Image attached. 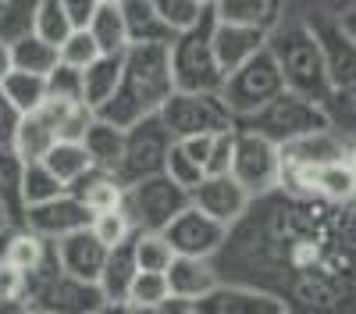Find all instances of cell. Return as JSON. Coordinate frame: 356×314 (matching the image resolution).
Wrapping results in <instances>:
<instances>
[{"label":"cell","instance_id":"cell-11","mask_svg":"<svg viewBox=\"0 0 356 314\" xmlns=\"http://www.w3.org/2000/svg\"><path fill=\"white\" fill-rule=\"evenodd\" d=\"M164 236L171 243L175 253L182 257H214L221 246H225V236H228V225H221L218 218L203 214L200 207H186L182 214H178L168 228Z\"/></svg>","mask_w":356,"mask_h":314},{"label":"cell","instance_id":"cell-16","mask_svg":"<svg viewBox=\"0 0 356 314\" xmlns=\"http://www.w3.org/2000/svg\"><path fill=\"white\" fill-rule=\"evenodd\" d=\"M57 261H61L65 275L86 278V282H100L104 261H107V246L97 240L93 228H79V233L57 240Z\"/></svg>","mask_w":356,"mask_h":314},{"label":"cell","instance_id":"cell-23","mask_svg":"<svg viewBox=\"0 0 356 314\" xmlns=\"http://www.w3.org/2000/svg\"><path fill=\"white\" fill-rule=\"evenodd\" d=\"M82 143H86V150H89V157H93L97 168L114 171V175H118L122 157H125V129L122 125H114V122H107V118H100V114H97L93 125L86 129Z\"/></svg>","mask_w":356,"mask_h":314},{"label":"cell","instance_id":"cell-21","mask_svg":"<svg viewBox=\"0 0 356 314\" xmlns=\"http://www.w3.org/2000/svg\"><path fill=\"white\" fill-rule=\"evenodd\" d=\"M122 68H125V54H100L93 65L82 68V100L93 111H100L114 97L118 82H122Z\"/></svg>","mask_w":356,"mask_h":314},{"label":"cell","instance_id":"cell-4","mask_svg":"<svg viewBox=\"0 0 356 314\" xmlns=\"http://www.w3.org/2000/svg\"><path fill=\"white\" fill-rule=\"evenodd\" d=\"M235 125L243 129H253L260 136H267L271 143H278V147H285V143L300 139V136H310L317 129H328V111H324V104H314L300 93H278L271 104H264L260 111L246 114V118H239Z\"/></svg>","mask_w":356,"mask_h":314},{"label":"cell","instance_id":"cell-35","mask_svg":"<svg viewBox=\"0 0 356 314\" xmlns=\"http://www.w3.org/2000/svg\"><path fill=\"white\" fill-rule=\"evenodd\" d=\"M68 186L54 175V171L43 161H25V207L43 204V200L61 196Z\"/></svg>","mask_w":356,"mask_h":314},{"label":"cell","instance_id":"cell-30","mask_svg":"<svg viewBox=\"0 0 356 314\" xmlns=\"http://www.w3.org/2000/svg\"><path fill=\"white\" fill-rule=\"evenodd\" d=\"M93 40L100 43L104 54H125L132 43H129V29H125V15H122V4H100L93 22L86 25Z\"/></svg>","mask_w":356,"mask_h":314},{"label":"cell","instance_id":"cell-33","mask_svg":"<svg viewBox=\"0 0 356 314\" xmlns=\"http://www.w3.org/2000/svg\"><path fill=\"white\" fill-rule=\"evenodd\" d=\"M89 228H93L97 240H100L107 250H111V246H122V243H129V240L139 236V228H136V221H132V214H129L125 207H111V211L93 214Z\"/></svg>","mask_w":356,"mask_h":314},{"label":"cell","instance_id":"cell-46","mask_svg":"<svg viewBox=\"0 0 356 314\" xmlns=\"http://www.w3.org/2000/svg\"><path fill=\"white\" fill-rule=\"evenodd\" d=\"M61 4H65L72 25H75V29H86L89 22H93V15H97V8H100V0H61Z\"/></svg>","mask_w":356,"mask_h":314},{"label":"cell","instance_id":"cell-15","mask_svg":"<svg viewBox=\"0 0 356 314\" xmlns=\"http://www.w3.org/2000/svg\"><path fill=\"white\" fill-rule=\"evenodd\" d=\"M196 314H285V304L250 285H218L196 300Z\"/></svg>","mask_w":356,"mask_h":314},{"label":"cell","instance_id":"cell-54","mask_svg":"<svg viewBox=\"0 0 356 314\" xmlns=\"http://www.w3.org/2000/svg\"><path fill=\"white\" fill-rule=\"evenodd\" d=\"M0 225H8V218H4V207H0Z\"/></svg>","mask_w":356,"mask_h":314},{"label":"cell","instance_id":"cell-1","mask_svg":"<svg viewBox=\"0 0 356 314\" xmlns=\"http://www.w3.org/2000/svg\"><path fill=\"white\" fill-rule=\"evenodd\" d=\"M171 93H175V79H171L168 43H139V47L125 50L122 82H118L114 97L97 114L107 118V122H114V125L129 129L139 118L157 114Z\"/></svg>","mask_w":356,"mask_h":314},{"label":"cell","instance_id":"cell-44","mask_svg":"<svg viewBox=\"0 0 356 314\" xmlns=\"http://www.w3.org/2000/svg\"><path fill=\"white\" fill-rule=\"evenodd\" d=\"M132 314H196V304L186 300V297H178V293H168L164 300L157 304H146V307H129Z\"/></svg>","mask_w":356,"mask_h":314},{"label":"cell","instance_id":"cell-8","mask_svg":"<svg viewBox=\"0 0 356 314\" xmlns=\"http://www.w3.org/2000/svg\"><path fill=\"white\" fill-rule=\"evenodd\" d=\"M178 143V136L168 129V122L161 118V111L150 114V118H139L136 125L125 129V157H122V168L118 175L122 182H136V179H146V175H157L168 164V154Z\"/></svg>","mask_w":356,"mask_h":314},{"label":"cell","instance_id":"cell-19","mask_svg":"<svg viewBox=\"0 0 356 314\" xmlns=\"http://www.w3.org/2000/svg\"><path fill=\"white\" fill-rule=\"evenodd\" d=\"M57 139L61 136H57V104L54 100H47L43 107L29 111V114H22L18 132H15V147H18V154L25 161H40Z\"/></svg>","mask_w":356,"mask_h":314},{"label":"cell","instance_id":"cell-20","mask_svg":"<svg viewBox=\"0 0 356 314\" xmlns=\"http://www.w3.org/2000/svg\"><path fill=\"white\" fill-rule=\"evenodd\" d=\"M168 285H171V293H178V297H186V300L196 304L211 290H218L221 275L211 265V257H182V253H175V261L168 268Z\"/></svg>","mask_w":356,"mask_h":314},{"label":"cell","instance_id":"cell-37","mask_svg":"<svg viewBox=\"0 0 356 314\" xmlns=\"http://www.w3.org/2000/svg\"><path fill=\"white\" fill-rule=\"evenodd\" d=\"M154 8L161 11V18L168 22V29H171L175 36L186 33V29H193L207 11H211L203 0H154Z\"/></svg>","mask_w":356,"mask_h":314},{"label":"cell","instance_id":"cell-31","mask_svg":"<svg viewBox=\"0 0 356 314\" xmlns=\"http://www.w3.org/2000/svg\"><path fill=\"white\" fill-rule=\"evenodd\" d=\"M0 90H4L8 100L18 107V114H29V111H36V107L47 104V75L11 68L4 79H0Z\"/></svg>","mask_w":356,"mask_h":314},{"label":"cell","instance_id":"cell-18","mask_svg":"<svg viewBox=\"0 0 356 314\" xmlns=\"http://www.w3.org/2000/svg\"><path fill=\"white\" fill-rule=\"evenodd\" d=\"M0 207L11 228L25 225V157L15 143H0Z\"/></svg>","mask_w":356,"mask_h":314},{"label":"cell","instance_id":"cell-56","mask_svg":"<svg viewBox=\"0 0 356 314\" xmlns=\"http://www.w3.org/2000/svg\"><path fill=\"white\" fill-rule=\"evenodd\" d=\"M203 4H207V8H214V0H203Z\"/></svg>","mask_w":356,"mask_h":314},{"label":"cell","instance_id":"cell-41","mask_svg":"<svg viewBox=\"0 0 356 314\" xmlns=\"http://www.w3.org/2000/svg\"><path fill=\"white\" fill-rule=\"evenodd\" d=\"M164 171H168V175L178 182V186H186L189 193H193V186H200L203 182V175H207V171L182 150V147H178V143H175V147H171V154H168V164H164Z\"/></svg>","mask_w":356,"mask_h":314},{"label":"cell","instance_id":"cell-13","mask_svg":"<svg viewBox=\"0 0 356 314\" xmlns=\"http://www.w3.org/2000/svg\"><path fill=\"white\" fill-rule=\"evenodd\" d=\"M193 207H200L203 214L218 218L221 225H232L239 221L250 207L253 193L232 175V171H218V175H203L200 186H193Z\"/></svg>","mask_w":356,"mask_h":314},{"label":"cell","instance_id":"cell-26","mask_svg":"<svg viewBox=\"0 0 356 314\" xmlns=\"http://www.w3.org/2000/svg\"><path fill=\"white\" fill-rule=\"evenodd\" d=\"M125 189H129V186L122 182V175L104 171V168H93L79 186H72V193H75L93 214L111 211V207H125Z\"/></svg>","mask_w":356,"mask_h":314},{"label":"cell","instance_id":"cell-25","mask_svg":"<svg viewBox=\"0 0 356 314\" xmlns=\"http://www.w3.org/2000/svg\"><path fill=\"white\" fill-rule=\"evenodd\" d=\"M57 179H61L68 189L72 186H79L89 171H93L97 164H93V157H89V150H86V143L82 139H57L54 147L40 157Z\"/></svg>","mask_w":356,"mask_h":314},{"label":"cell","instance_id":"cell-12","mask_svg":"<svg viewBox=\"0 0 356 314\" xmlns=\"http://www.w3.org/2000/svg\"><path fill=\"white\" fill-rule=\"evenodd\" d=\"M89 221H93V211L72 189H65L54 200H43V204H33L25 211V228H33V233H40L47 240H65V236L79 233V228H89Z\"/></svg>","mask_w":356,"mask_h":314},{"label":"cell","instance_id":"cell-55","mask_svg":"<svg viewBox=\"0 0 356 314\" xmlns=\"http://www.w3.org/2000/svg\"><path fill=\"white\" fill-rule=\"evenodd\" d=\"M100 4H122V0H100Z\"/></svg>","mask_w":356,"mask_h":314},{"label":"cell","instance_id":"cell-39","mask_svg":"<svg viewBox=\"0 0 356 314\" xmlns=\"http://www.w3.org/2000/svg\"><path fill=\"white\" fill-rule=\"evenodd\" d=\"M171 293V285H168V275L164 272H136V282H132V290H129V307H146V304H157Z\"/></svg>","mask_w":356,"mask_h":314},{"label":"cell","instance_id":"cell-36","mask_svg":"<svg viewBox=\"0 0 356 314\" xmlns=\"http://www.w3.org/2000/svg\"><path fill=\"white\" fill-rule=\"evenodd\" d=\"M47 100H61V104H79L82 100V68L57 61L47 72ZM86 104V100H82Z\"/></svg>","mask_w":356,"mask_h":314},{"label":"cell","instance_id":"cell-3","mask_svg":"<svg viewBox=\"0 0 356 314\" xmlns=\"http://www.w3.org/2000/svg\"><path fill=\"white\" fill-rule=\"evenodd\" d=\"M175 90H221L225 72L214 57V8L193 29L178 33L168 43Z\"/></svg>","mask_w":356,"mask_h":314},{"label":"cell","instance_id":"cell-24","mask_svg":"<svg viewBox=\"0 0 356 314\" xmlns=\"http://www.w3.org/2000/svg\"><path fill=\"white\" fill-rule=\"evenodd\" d=\"M122 15H125V29H129L132 47H139V43H171L175 40L168 22L154 8V0H122Z\"/></svg>","mask_w":356,"mask_h":314},{"label":"cell","instance_id":"cell-48","mask_svg":"<svg viewBox=\"0 0 356 314\" xmlns=\"http://www.w3.org/2000/svg\"><path fill=\"white\" fill-rule=\"evenodd\" d=\"M8 246H11V225H0V265L8 261Z\"/></svg>","mask_w":356,"mask_h":314},{"label":"cell","instance_id":"cell-40","mask_svg":"<svg viewBox=\"0 0 356 314\" xmlns=\"http://www.w3.org/2000/svg\"><path fill=\"white\" fill-rule=\"evenodd\" d=\"M36 0H0V40H15L33 22Z\"/></svg>","mask_w":356,"mask_h":314},{"label":"cell","instance_id":"cell-52","mask_svg":"<svg viewBox=\"0 0 356 314\" xmlns=\"http://www.w3.org/2000/svg\"><path fill=\"white\" fill-rule=\"evenodd\" d=\"M346 161L353 164V171H356V143H353V147H349V154H346Z\"/></svg>","mask_w":356,"mask_h":314},{"label":"cell","instance_id":"cell-7","mask_svg":"<svg viewBox=\"0 0 356 314\" xmlns=\"http://www.w3.org/2000/svg\"><path fill=\"white\" fill-rule=\"evenodd\" d=\"M161 118L178 139L235 129V114L225 104L221 90H175L161 107Z\"/></svg>","mask_w":356,"mask_h":314},{"label":"cell","instance_id":"cell-17","mask_svg":"<svg viewBox=\"0 0 356 314\" xmlns=\"http://www.w3.org/2000/svg\"><path fill=\"white\" fill-rule=\"evenodd\" d=\"M264 47H267V29L235 25V22H218L214 18V57H218L225 75L232 68H239L243 61H250V57Z\"/></svg>","mask_w":356,"mask_h":314},{"label":"cell","instance_id":"cell-45","mask_svg":"<svg viewBox=\"0 0 356 314\" xmlns=\"http://www.w3.org/2000/svg\"><path fill=\"white\" fill-rule=\"evenodd\" d=\"M18 122H22L18 107L8 100V93H4V90H0V143H15Z\"/></svg>","mask_w":356,"mask_h":314},{"label":"cell","instance_id":"cell-42","mask_svg":"<svg viewBox=\"0 0 356 314\" xmlns=\"http://www.w3.org/2000/svg\"><path fill=\"white\" fill-rule=\"evenodd\" d=\"M324 111H328V122L332 125L356 129V82L353 86H342V90H332Z\"/></svg>","mask_w":356,"mask_h":314},{"label":"cell","instance_id":"cell-53","mask_svg":"<svg viewBox=\"0 0 356 314\" xmlns=\"http://www.w3.org/2000/svg\"><path fill=\"white\" fill-rule=\"evenodd\" d=\"M22 314H50V311H40V307H25Z\"/></svg>","mask_w":356,"mask_h":314},{"label":"cell","instance_id":"cell-5","mask_svg":"<svg viewBox=\"0 0 356 314\" xmlns=\"http://www.w3.org/2000/svg\"><path fill=\"white\" fill-rule=\"evenodd\" d=\"M278 93H285V79H282V68L275 61V54L267 47L257 50L239 68H232L221 82V97L232 107L235 122L253 114V111H260L264 104H271Z\"/></svg>","mask_w":356,"mask_h":314},{"label":"cell","instance_id":"cell-22","mask_svg":"<svg viewBox=\"0 0 356 314\" xmlns=\"http://www.w3.org/2000/svg\"><path fill=\"white\" fill-rule=\"evenodd\" d=\"M136 240L122 243V246H111L107 250V261H104V272H100V290L107 300L114 304H125L129 300V290L136 282Z\"/></svg>","mask_w":356,"mask_h":314},{"label":"cell","instance_id":"cell-28","mask_svg":"<svg viewBox=\"0 0 356 314\" xmlns=\"http://www.w3.org/2000/svg\"><path fill=\"white\" fill-rule=\"evenodd\" d=\"M310 196H321V200H332V204H342V200H353L356 196V171L353 164L342 157V161H328L310 171Z\"/></svg>","mask_w":356,"mask_h":314},{"label":"cell","instance_id":"cell-27","mask_svg":"<svg viewBox=\"0 0 356 314\" xmlns=\"http://www.w3.org/2000/svg\"><path fill=\"white\" fill-rule=\"evenodd\" d=\"M214 18L271 33L282 18V0H214Z\"/></svg>","mask_w":356,"mask_h":314},{"label":"cell","instance_id":"cell-49","mask_svg":"<svg viewBox=\"0 0 356 314\" xmlns=\"http://www.w3.org/2000/svg\"><path fill=\"white\" fill-rule=\"evenodd\" d=\"M93 314H132V311H129V304H114V300H107V304L97 307Z\"/></svg>","mask_w":356,"mask_h":314},{"label":"cell","instance_id":"cell-43","mask_svg":"<svg viewBox=\"0 0 356 314\" xmlns=\"http://www.w3.org/2000/svg\"><path fill=\"white\" fill-rule=\"evenodd\" d=\"M0 300L29 307V275L18 265H11V261L0 265Z\"/></svg>","mask_w":356,"mask_h":314},{"label":"cell","instance_id":"cell-34","mask_svg":"<svg viewBox=\"0 0 356 314\" xmlns=\"http://www.w3.org/2000/svg\"><path fill=\"white\" fill-rule=\"evenodd\" d=\"M171 261H175V250H171L164 233H139L136 236V265H139V272H164L168 275Z\"/></svg>","mask_w":356,"mask_h":314},{"label":"cell","instance_id":"cell-14","mask_svg":"<svg viewBox=\"0 0 356 314\" xmlns=\"http://www.w3.org/2000/svg\"><path fill=\"white\" fill-rule=\"evenodd\" d=\"M310 29L321 40V50H324V61H328V75H332V86L342 90V86H353L356 82V40L349 36V29L342 25V18H310Z\"/></svg>","mask_w":356,"mask_h":314},{"label":"cell","instance_id":"cell-32","mask_svg":"<svg viewBox=\"0 0 356 314\" xmlns=\"http://www.w3.org/2000/svg\"><path fill=\"white\" fill-rule=\"evenodd\" d=\"M29 29H33L36 36H43V40H50L54 47H61L65 43V36L72 33V18H68V11H65V4L61 0H36V8H33V22H29Z\"/></svg>","mask_w":356,"mask_h":314},{"label":"cell","instance_id":"cell-9","mask_svg":"<svg viewBox=\"0 0 356 314\" xmlns=\"http://www.w3.org/2000/svg\"><path fill=\"white\" fill-rule=\"evenodd\" d=\"M228 171H232V175L239 179L253 196H257V193H267V189H275L278 179H282V147H278V143H271L267 136L253 132V129L235 125Z\"/></svg>","mask_w":356,"mask_h":314},{"label":"cell","instance_id":"cell-51","mask_svg":"<svg viewBox=\"0 0 356 314\" xmlns=\"http://www.w3.org/2000/svg\"><path fill=\"white\" fill-rule=\"evenodd\" d=\"M25 304H8V300H0V314H22Z\"/></svg>","mask_w":356,"mask_h":314},{"label":"cell","instance_id":"cell-2","mask_svg":"<svg viewBox=\"0 0 356 314\" xmlns=\"http://www.w3.org/2000/svg\"><path fill=\"white\" fill-rule=\"evenodd\" d=\"M267 50L275 54V61L282 68L285 90L300 93L314 104H328L332 97V75L328 61H324L321 40L310 29V22H282L267 33Z\"/></svg>","mask_w":356,"mask_h":314},{"label":"cell","instance_id":"cell-47","mask_svg":"<svg viewBox=\"0 0 356 314\" xmlns=\"http://www.w3.org/2000/svg\"><path fill=\"white\" fill-rule=\"evenodd\" d=\"M11 68H15V61H11V40H0V79H4Z\"/></svg>","mask_w":356,"mask_h":314},{"label":"cell","instance_id":"cell-6","mask_svg":"<svg viewBox=\"0 0 356 314\" xmlns=\"http://www.w3.org/2000/svg\"><path fill=\"white\" fill-rule=\"evenodd\" d=\"M193 204L186 186H178L168 171L146 175L129 182L125 189V211L132 214L139 233H164V228Z\"/></svg>","mask_w":356,"mask_h":314},{"label":"cell","instance_id":"cell-10","mask_svg":"<svg viewBox=\"0 0 356 314\" xmlns=\"http://www.w3.org/2000/svg\"><path fill=\"white\" fill-rule=\"evenodd\" d=\"M104 304L107 297L100 290V282H86L65 272H54L29 290V307H40L50 314H93Z\"/></svg>","mask_w":356,"mask_h":314},{"label":"cell","instance_id":"cell-29","mask_svg":"<svg viewBox=\"0 0 356 314\" xmlns=\"http://www.w3.org/2000/svg\"><path fill=\"white\" fill-rule=\"evenodd\" d=\"M11 61H15V68H22V72L47 75L57 61H61V50H57L50 40L36 36L33 29H25V33H18V36L11 40Z\"/></svg>","mask_w":356,"mask_h":314},{"label":"cell","instance_id":"cell-50","mask_svg":"<svg viewBox=\"0 0 356 314\" xmlns=\"http://www.w3.org/2000/svg\"><path fill=\"white\" fill-rule=\"evenodd\" d=\"M342 25H346V29H349V36H353V40H356V8H349V11H346V15H342Z\"/></svg>","mask_w":356,"mask_h":314},{"label":"cell","instance_id":"cell-38","mask_svg":"<svg viewBox=\"0 0 356 314\" xmlns=\"http://www.w3.org/2000/svg\"><path fill=\"white\" fill-rule=\"evenodd\" d=\"M57 50H61V61H65V65H75V68L93 65L97 57L104 54V50H100V43L93 40V33H89V29H72V33L65 36V43L57 47Z\"/></svg>","mask_w":356,"mask_h":314}]
</instances>
